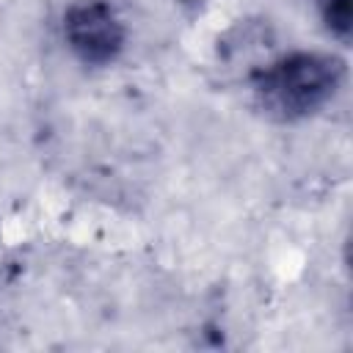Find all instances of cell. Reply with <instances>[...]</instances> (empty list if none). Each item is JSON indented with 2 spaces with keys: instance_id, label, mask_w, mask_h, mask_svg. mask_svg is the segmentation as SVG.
Instances as JSON below:
<instances>
[{
  "instance_id": "obj_2",
  "label": "cell",
  "mask_w": 353,
  "mask_h": 353,
  "mask_svg": "<svg viewBox=\"0 0 353 353\" xmlns=\"http://www.w3.org/2000/svg\"><path fill=\"white\" fill-rule=\"evenodd\" d=\"M63 36L85 63H110L124 47V25L102 0L74 3L63 17Z\"/></svg>"
},
{
  "instance_id": "obj_3",
  "label": "cell",
  "mask_w": 353,
  "mask_h": 353,
  "mask_svg": "<svg viewBox=\"0 0 353 353\" xmlns=\"http://www.w3.org/2000/svg\"><path fill=\"white\" fill-rule=\"evenodd\" d=\"M320 11H323V19H325L328 30L334 36H339L342 41H347L350 25H353L350 0H320Z\"/></svg>"
},
{
  "instance_id": "obj_1",
  "label": "cell",
  "mask_w": 353,
  "mask_h": 353,
  "mask_svg": "<svg viewBox=\"0 0 353 353\" xmlns=\"http://www.w3.org/2000/svg\"><path fill=\"white\" fill-rule=\"evenodd\" d=\"M345 77V66L334 55L292 52L254 77L259 108L279 121H295L317 113L334 99Z\"/></svg>"
}]
</instances>
